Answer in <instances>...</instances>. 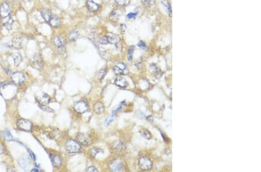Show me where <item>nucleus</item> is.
I'll list each match as a JSON object with an SVG mask.
<instances>
[{"label": "nucleus", "instance_id": "1", "mask_svg": "<svg viewBox=\"0 0 261 172\" xmlns=\"http://www.w3.org/2000/svg\"><path fill=\"white\" fill-rule=\"evenodd\" d=\"M81 146L79 143L73 139H69L65 144V149L68 154H76L81 151Z\"/></svg>", "mask_w": 261, "mask_h": 172}, {"label": "nucleus", "instance_id": "2", "mask_svg": "<svg viewBox=\"0 0 261 172\" xmlns=\"http://www.w3.org/2000/svg\"><path fill=\"white\" fill-rule=\"evenodd\" d=\"M76 140L84 145H89L91 144L92 140L89 134L85 133H79L76 136Z\"/></svg>", "mask_w": 261, "mask_h": 172}, {"label": "nucleus", "instance_id": "3", "mask_svg": "<svg viewBox=\"0 0 261 172\" xmlns=\"http://www.w3.org/2000/svg\"><path fill=\"white\" fill-rule=\"evenodd\" d=\"M17 126L22 131L28 132L32 130L33 125L29 120L22 118L17 121Z\"/></svg>", "mask_w": 261, "mask_h": 172}, {"label": "nucleus", "instance_id": "4", "mask_svg": "<svg viewBox=\"0 0 261 172\" xmlns=\"http://www.w3.org/2000/svg\"><path fill=\"white\" fill-rule=\"evenodd\" d=\"M12 82L17 85H21L23 84L25 81V77L23 72L20 71H16L14 72L11 76Z\"/></svg>", "mask_w": 261, "mask_h": 172}, {"label": "nucleus", "instance_id": "5", "mask_svg": "<svg viewBox=\"0 0 261 172\" xmlns=\"http://www.w3.org/2000/svg\"><path fill=\"white\" fill-rule=\"evenodd\" d=\"M18 165L25 171H27L31 165V160L27 155H23L19 159Z\"/></svg>", "mask_w": 261, "mask_h": 172}, {"label": "nucleus", "instance_id": "6", "mask_svg": "<svg viewBox=\"0 0 261 172\" xmlns=\"http://www.w3.org/2000/svg\"><path fill=\"white\" fill-rule=\"evenodd\" d=\"M139 166L141 169L144 170H147L152 168V162L150 159L146 157H142L139 160Z\"/></svg>", "mask_w": 261, "mask_h": 172}, {"label": "nucleus", "instance_id": "7", "mask_svg": "<svg viewBox=\"0 0 261 172\" xmlns=\"http://www.w3.org/2000/svg\"><path fill=\"white\" fill-rule=\"evenodd\" d=\"M114 71L117 75H127L128 70L127 66L123 63H119L114 67Z\"/></svg>", "mask_w": 261, "mask_h": 172}, {"label": "nucleus", "instance_id": "8", "mask_svg": "<svg viewBox=\"0 0 261 172\" xmlns=\"http://www.w3.org/2000/svg\"><path fill=\"white\" fill-rule=\"evenodd\" d=\"M74 110L76 111L80 114L84 113L88 110V105L84 101H80L74 104Z\"/></svg>", "mask_w": 261, "mask_h": 172}, {"label": "nucleus", "instance_id": "9", "mask_svg": "<svg viewBox=\"0 0 261 172\" xmlns=\"http://www.w3.org/2000/svg\"><path fill=\"white\" fill-rule=\"evenodd\" d=\"M106 38L107 39L108 43L114 44V45H116L120 41V38L119 36L112 33H107Z\"/></svg>", "mask_w": 261, "mask_h": 172}, {"label": "nucleus", "instance_id": "10", "mask_svg": "<svg viewBox=\"0 0 261 172\" xmlns=\"http://www.w3.org/2000/svg\"><path fill=\"white\" fill-rule=\"evenodd\" d=\"M10 6L6 3H3L0 6V15L2 17H6L10 14Z\"/></svg>", "mask_w": 261, "mask_h": 172}, {"label": "nucleus", "instance_id": "11", "mask_svg": "<svg viewBox=\"0 0 261 172\" xmlns=\"http://www.w3.org/2000/svg\"><path fill=\"white\" fill-rule=\"evenodd\" d=\"M110 168L113 171H121L123 170V164L120 160H115L110 164Z\"/></svg>", "mask_w": 261, "mask_h": 172}, {"label": "nucleus", "instance_id": "12", "mask_svg": "<svg viewBox=\"0 0 261 172\" xmlns=\"http://www.w3.org/2000/svg\"><path fill=\"white\" fill-rule=\"evenodd\" d=\"M122 11L120 9H114L110 15V19L112 22H116L120 19V17L122 16Z\"/></svg>", "mask_w": 261, "mask_h": 172}, {"label": "nucleus", "instance_id": "13", "mask_svg": "<svg viewBox=\"0 0 261 172\" xmlns=\"http://www.w3.org/2000/svg\"><path fill=\"white\" fill-rule=\"evenodd\" d=\"M32 60L33 63L34 64V66H36L37 68H39V69L43 68V59H42L40 55L35 54L33 57Z\"/></svg>", "mask_w": 261, "mask_h": 172}, {"label": "nucleus", "instance_id": "14", "mask_svg": "<svg viewBox=\"0 0 261 172\" xmlns=\"http://www.w3.org/2000/svg\"><path fill=\"white\" fill-rule=\"evenodd\" d=\"M113 147L117 151H122L126 149V144L123 141H116L113 144Z\"/></svg>", "mask_w": 261, "mask_h": 172}, {"label": "nucleus", "instance_id": "15", "mask_svg": "<svg viewBox=\"0 0 261 172\" xmlns=\"http://www.w3.org/2000/svg\"><path fill=\"white\" fill-rule=\"evenodd\" d=\"M54 42L55 46L57 48H62L66 44V39L61 37H55Z\"/></svg>", "mask_w": 261, "mask_h": 172}, {"label": "nucleus", "instance_id": "16", "mask_svg": "<svg viewBox=\"0 0 261 172\" xmlns=\"http://www.w3.org/2000/svg\"><path fill=\"white\" fill-rule=\"evenodd\" d=\"M87 5L89 10L92 12H96V11L98 10L99 8V5L98 4L95 3V2L92 1H91V0H89V1H87Z\"/></svg>", "mask_w": 261, "mask_h": 172}, {"label": "nucleus", "instance_id": "17", "mask_svg": "<svg viewBox=\"0 0 261 172\" xmlns=\"http://www.w3.org/2000/svg\"><path fill=\"white\" fill-rule=\"evenodd\" d=\"M22 44H23L22 39L19 38V37H15V38L12 39V47L14 48H16V49H19V48H22Z\"/></svg>", "mask_w": 261, "mask_h": 172}, {"label": "nucleus", "instance_id": "18", "mask_svg": "<svg viewBox=\"0 0 261 172\" xmlns=\"http://www.w3.org/2000/svg\"><path fill=\"white\" fill-rule=\"evenodd\" d=\"M115 83H116V85L118 86V87L121 88H126L128 85L127 81H126L124 78H122V77L117 78L116 79V80H115Z\"/></svg>", "mask_w": 261, "mask_h": 172}, {"label": "nucleus", "instance_id": "19", "mask_svg": "<svg viewBox=\"0 0 261 172\" xmlns=\"http://www.w3.org/2000/svg\"><path fill=\"white\" fill-rule=\"evenodd\" d=\"M94 111L95 113L98 114H100L103 113L105 111V107H104L103 104L101 102H97L94 105Z\"/></svg>", "mask_w": 261, "mask_h": 172}, {"label": "nucleus", "instance_id": "20", "mask_svg": "<svg viewBox=\"0 0 261 172\" xmlns=\"http://www.w3.org/2000/svg\"><path fill=\"white\" fill-rule=\"evenodd\" d=\"M41 16H43L44 20L47 22H49L50 19L53 17L52 12L48 9H44L41 11Z\"/></svg>", "mask_w": 261, "mask_h": 172}, {"label": "nucleus", "instance_id": "21", "mask_svg": "<svg viewBox=\"0 0 261 172\" xmlns=\"http://www.w3.org/2000/svg\"><path fill=\"white\" fill-rule=\"evenodd\" d=\"M52 164L55 167H60L62 165V159L57 155H54L51 158Z\"/></svg>", "mask_w": 261, "mask_h": 172}, {"label": "nucleus", "instance_id": "22", "mask_svg": "<svg viewBox=\"0 0 261 172\" xmlns=\"http://www.w3.org/2000/svg\"><path fill=\"white\" fill-rule=\"evenodd\" d=\"M12 57L15 65L16 66H18L21 64L22 60L21 55L18 53H15L12 54Z\"/></svg>", "mask_w": 261, "mask_h": 172}, {"label": "nucleus", "instance_id": "23", "mask_svg": "<svg viewBox=\"0 0 261 172\" xmlns=\"http://www.w3.org/2000/svg\"><path fill=\"white\" fill-rule=\"evenodd\" d=\"M51 26L53 27H57L61 25V20L58 17L53 16L49 21Z\"/></svg>", "mask_w": 261, "mask_h": 172}, {"label": "nucleus", "instance_id": "24", "mask_svg": "<svg viewBox=\"0 0 261 172\" xmlns=\"http://www.w3.org/2000/svg\"><path fill=\"white\" fill-rule=\"evenodd\" d=\"M79 34L78 31H73L70 32L68 36V38L72 42H75L77 41V39L78 38Z\"/></svg>", "mask_w": 261, "mask_h": 172}, {"label": "nucleus", "instance_id": "25", "mask_svg": "<svg viewBox=\"0 0 261 172\" xmlns=\"http://www.w3.org/2000/svg\"><path fill=\"white\" fill-rule=\"evenodd\" d=\"M50 101V97L48 96V94L46 93H44L43 96L39 100V103H41V104L43 105H46L48 104L49 103Z\"/></svg>", "mask_w": 261, "mask_h": 172}, {"label": "nucleus", "instance_id": "26", "mask_svg": "<svg viewBox=\"0 0 261 172\" xmlns=\"http://www.w3.org/2000/svg\"><path fill=\"white\" fill-rule=\"evenodd\" d=\"M106 72H107V71H106V70L105 69H101L100 70H99V71L96 72L95 75L96 79H98V80L101 81L102 79H103L104 77L105 76Z\"/></svg>", "mask_w": 261, "mask_h": 172}, {"label": "nucleus", "instance_id": "27", "mask_svg": "<svg viewBox=\"0 0 261 172\" xmlns=\"http://www.w3.org/2000/svg\"><path fill=\"white\" fill-rule=\"evenodd\" d=\"M162 3L163 5L165 8L166 10H167L168 14L169 16H171V14H172V10H171V5H170L169 2L167 1V0H164V1H162V3Z\"/></svg>", "mask_w": 261, "mask_h": 172}, {"label": "nucleus", "instance_id": "28", "mask_svg": "<svg viewBox=\"0 0 261 172\" xmlns=\"http://www.w3.org/2000/svg\"><path fill=\"white\" fill-rule=\"evenodd\" d=\"M140 133L143 137L146 138L147 140H150L152 138V134L149 131L146 129H141L140 131Z\"/></svg>", "mask_w": 261, "mask_h": 172}, {"label": "nucleus", "instance_id": "29", "mask_svg": "<svg viewBox=\"0 0 261 172\" xmlns=\"http://www.w3.org/2000/svg\"><path fill=\"white\" fill-rule=\"evenodd\" d=\"M141 3L143 5L146 7H150L154 5L155 2H154V0H141Z\"/></svg>", "mask_w": 261, "mask_h": 172}, {"label": "nucleus", "instance_id": "30", "mask_svg": "<svg viewBox=\"0 0 261 172\" xmlns=\"http://www.w3.org/2000/svg\"><path fill=\"white\" fill-rule=\"evenodd\" d=\"M102 152H103V151L101 149L99 148L94 147V148H92L91 149L90 153L93 157H95L97 154L100 153H102Z\"/></svg>", "mask_w": 261, "mask_h": 172}, {"label": "nucleus", "instance_id": "31", "mask_svg": "<svg viewBox=\"0 0 261 172\" xmlns=\"http://www.w3.org/2000/svg\"><path fill=\"white\" fill-rule=\"evenodd\" d=\"M12 23H13L12 19L9 18L8 20V21L6 22L5 24H4V27L5 28V29L9 30L11 29V28H12Z\"/></svg>", "mask_w": 261, "mask_h": 172}, {"label": "nucleus", "instance_id": "32", "mask_svg": "<svg viewBox=\"0 0 261 172\" xmlns=\"http://www.w3.org/2000/svg\"><path fill=\"white\" fill-rule=\"evenodd\" d=\"M135 49V47L134 46H130L128 49V60L132 61V54H133Z\"/></svg>", "mask_w": 261, "mask_h": 172}, {"label": "nucleus", "instance_id": "33", "mask_svg": "<svg viewBox=\"0 0 261 172\" xmlns=\"http://www.w3.org/2000/svg\"><path fill=\"white\" fill-rule=\"evenodd\" d=\"M96 39L99 42L102 44H107L108 43L107 39V38H106V37L98 36L97 37Z\"/></svg>", "mask_w": 261, "mask_h": 172}, {"label": "nucleus", "instance_id": "34", "mask_svg": "<svg viewBox=\"0 0 261 172\" xmlns=\"http://www.w3.org/2000/svg\"><path fill=\"white\" fill-rule=\"evenodd\" d=\"M5 137L8 140H12L13 139V136L9 129H6L5 132Z\"/></svg>", "mask_w": 261, "mask_h": 172}, {"label": "nucleus", "instance_id": "35", "mask_svg": "<svg viewBox=\"0 0 261 172\" xmlns=\"http://www.w3.org/2000/svg\"><path fill=\"white\" fill-rule=\"evenodd\" d=\"M114 115L113 114L112 115H111L110 116H109V118H107V119H106V121H105V125H110V123H111L113 121L114 119Z\"/></svg>", "mask_w": 261, "mask_h": 172}, {"label": "nucleus", "instance_id": "36", "mask_svg": "<svg viewBox=\"0 0 261 172\" xmlns=\"http://www.w3.org/2000/svg\"><path fill=\"white\" fill-rule=\"evenodd\" d=\"M39 107L41 109L43 110L44 111H46V112H52L53 111V110L51 109H50V108L48 107L45 106V105L39 104Z\"/></svg>", "mask_w": 261, "mask_h": 172}, {"label": "nucleus", "instance_id": "37", "mask_svg": "<svg viewBox=\"0 0 261 172\" xmlns=\"http://www.w3.org/2000/svg\"><path fill=\"white\" fill-rule=\"evenodd\" d=\"M138 46L139 48H140V49H143V50H145L146 49V45L145 42H144L142 41H140L138 42Z\"/></svg>", "mask_w": 261, "mask_h": 172}, {"label": "nucleus", "instance_id": "38", "mask_svg": "<svg viewBox=\"0 0 261 172\" xmlns=\"http://www.w3.org/2000/svg\"><path fill=\"white\" fill-rule=\"evenodd\" d=\"M151 69L152 70V71L156 74V75H157V74H159V72H160V69H159V68L157 67L155 64H152L151 66Z\"/></svg>", "mask_w": 261, "mask_h": 172}, {"label": "nucleus", "instance_id": "39", "mask_svg": "<svg viewBox=\"0 0 261 172\" xmlns=\"http://www.w3.org/2000/svg\"><path fill=\"white\" fill-rule=\"evenodd\" d=\"M27 151L28 152V153H29V155L30 156V157L32 158L34 160H36V156H35V155L34 154V153H33V152L32 150H30V149H28V148H27Z\"/></svg>", "mask_w": 261, "mask_h": 172}, {"label": "nucleus", "instance_id": "40", "mask_svg": "<svg viewBox=\"0 0 261 172\" xmlns=\"http://www.w3.org/2000/svg\"><path fill=\"white\" fill-rule=\"evenodd\" d=\"M136 13H129V14H127V17L128 19H134L135 17H136Z\"/></svg>", "mask_w": 261, "mask_h": 172}, {"label": "nucleus", "instance_id": "41", "mask_svg": "<svg viewBox=\"0 0 261 172\" xmlns=\"http://www.w3.org/2000/svg\"><path fill=\"white\" fill-rule=\"evenodd\" d=\"M116 3L119 5L123 6L126 4V0H115Z\"/></svg>", "mask_w": 261, "mask_h": 172}, {"label": "nucleus", "instance_id": "42", "mask_svg": "<svg viewBox=\"0 0 261 172\" xmlns=\"http://www.w3.org/2000/svg\"><path fill=\"white\" fill-rule=\"evenodd\" d=\"M121 108H122V105H120V106H117L116 109H114L113 110V114L115 115L116 114H117V112H119V111H120Z\"/></svg>", "mask_w": 261, "mask_h": 172}, {"label": "nucleus", "instance_id": "43", "mask_svg": "<svg viewBox=\"0 0 261 172\" xmlns=\"http://www.w3.org/2000/svg\"><path fill=\"white\" fill-rule=\"evenodd\" d=\"M87 171H91V172H92V171L97 172V171H98V170L97 169H96L95 167L91 166L89 167H88V169H87Z\"/></svg>", "mask_w": 261, "mask_h": 172}, {"label": "nucleus", "instance_id": "44", "mask_svg": "<svg viewBox=\"0 0 261 172\" xmlns=\"http://www.w3.org/2000/svg\"><path fill=\"white\" fill-rule=\"evenodd\" d=\"M126 26L125 25H124V24H121V25H120V28H121V32L123 33V34H124L125 32V30H126Z\"/></svg>", "mask_w": 261, "mask_h": 172}, {"label": "nucleus", "instance_id": "45", "mask_svg": "<svg viewBox=\"0 0 261 172\" xmlns=\"http://www.w3.org/2000/svg\"><path fill=\"white\" fill-rule=\"evenodd\" d=\"M4 148L3 145L1 143H0V155H1V154L4 153Z\"/></svg>", "mask_w": 261, "mask_h": 172}, {"label": "nucleus", "instance_id": "46", "mask_svg": "<svg viewBox=\"0 0 261 172\" xmlns=\"http://www.w3.org/2000/svg\"><path fill=\"white\" fill-rule=\"evenodd\" d=\"M5 71L6 72V74H7L8 75H9V74H10V70H9V69H8V68H5Z\"/></svg>", "mask_w": 261, "mask_h": 172}, {"label": "nucleus", "instance_id": "47", "mask_svg": "<svg viewBox=\"0 0 261 172\" xmlns=\"http://www.w3.org/2000/svg\"><path fill=\"white\" fill-rule=\"evenodd\" d=\"M147 119H148V120H149L152 121V122H153V120H154V119L152 118V116H149V117H147Z\"/></svg>", "mask_w": 261, "mask_h": 172}, {"label": "nucleus", "instance_id": "48", "mask_svg": "<svg viewBox=\"0 0 261 172\" xmlns=\"http://www.w3.org/2000/svg\"><path fill=\"white\" fill-rule=\"evenodd\" d=\"M32 171H39V170L37 169H33L32 170Z\"/></svg>", "mask_w": 261, "mask_h": 172}]
</instances>
